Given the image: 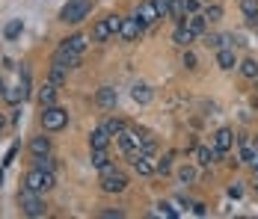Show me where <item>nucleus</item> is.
Wrapping results in <instances>:
<instances>
[{"label": "nucleus", "instance_id": "1", "mask_svg": "<svg viewBox=\"0 0 258 219\" xmlns=\"http://www.w3.org/2000/svg\"><path fill=\"white\" fill-rule=\"evenodd\" d=\"M18 204H21V213L30 219H42L48 216V201H45V193H36L30 187H21L18 193Z\"/></svg>", "mask_w": 258, "mask_h": 219}, {"label": "nucleus", "instance_id": "2", "mask_svg": "<svg viewBox=\"0 0 258 219\" xmlns=\"http://www.w3.org/2000/svg\"><path fill=\"white\" fill-rule=\"evenodd\" d=\"M128 184H131V178L122 169H116V166H107V169L101 172V178H98L101 193H110V195L125 193V190H128Z\"/></svg>", "mask_w": 258, "mask_h": 219}, {"label": "nucleus", "instance_id": "3", "mask_svg": "<svg viewBox=\"0 0 258 219\" xmlns=\"http://www.w3.org/2000/svg\"><path fill=\"white\" fill-rule=\"evenodd\" d=\"M24 187L36 190V193H51L53 187H56V175H53V172H48V169L33 166V169L24 175Z\"/></svg>", "mask_w": 258, "mask_h": 219}, {"label": "nucleus", "instance_id": "4", "mask_svg": "<svg viewBox=\"0 0 258 219\" xmlns=\"http://www.w3.org/2000/svg\"><path fill=\"white\" fill-rule=\"evenodd\" d=\"M92 12V0H69L62 9H59V21L66 24H80L83 18H89Z\"/></svg>", "mask_w": 258, "mask_h": 219}, {"label": "nucleus", "instance_id": "5", "mask_svg": "<svg viewBox=\"0 0 258 219\" xmlns=\"http://www.w3.org/2000/svg\"><path fill=\"white\" fill-rule=\"evenodd\" d=\"M66 124H69V110H66V107L53 104V107H45V110H42V127H45L48 133L62 130Z\"/></svg>", "mask_w": 258, "mask_h": 219}, {"label": "nucleus", "instance_id": "6", "mask_svg": "<svg viewBox=\"0 0 258 219\" xmlns=\"http://www.w3.org/2000/svg\"><path fill=\"white\" fill-rule=\"evenodd\" d=\"M143 33H146V24H143L137 15L122 18V30H119V39H122V42H137Z\"/></svg>", "mask_w": 258, "mask_h": 219}, {"label": "nucleus", "instance_id": "7", "mask_svg": "<svg viewBox=\"0 0 258 219\" xmlns=\"http://www.w3.org/2000/svg\"><path fill=\"white\" fill-rule=\"evenodd\" d=\"M193 154H196V163H199L202 169H211L214 163H220V160H223V151H220L217 145H196Z\"/></svg>", "mask_w": 258, "mask_h": 219}, {"label": "nucleus", "instance_id": "8", "mask_svg": "<svg viewBox=\"0 0 258 219\" xmlns=\"http://www.w3.org/2000/svg\"><path fill=\"white\" fill-rule=\"evenodd\" d=\"M131 166H134V172L137 175H143V178H149V175H155L157 172V163L149 157V154H140V151H134V154H128Z\"/></svg>", "mask_w": 258, "mask_h": 219}, {"label": "nucleus", "instance_id": "9", "mask_svg": "<svg viewBox=\"0 0 258 219\" xmlns=\"http://www.w3.org/2000/svg\"><path fill=\"white\" fill-rule=\"evenodd\" d=\"M237 160L240 163H249L252 157H255V151H258V142L249 136V133H237Z\"/></svg>", "mask_w": 258, "mask_h": 219}, {"label": "nucleus", "instance_id": "10", "mask_svg": "<svg viewBox=\"0 0 258 219\" xmlns=\"http://www.w3.org/2000/svg\"><path fill=\"white\" fill-rule=\"evenodd\" d=\"M51 62H56V65H62V68H78L80 62H83V53H72L69 48H59L53 50V59Z\"/></svg>", "mask_w": 258, "mask_h": 219}, {"label": "nucleus", "instance_id": "11", "mask_svg": "<svg viewBox=\"0 0 258 219\" xmlns=\"http://www.w3.org/2000/svg\"><path fill=\"white\" fill-rule=\"evenodd\" d=\"M234 139H237V133H234L232 127H220V130L211 136V145H217L223 154H226L229 148H234Z\"/></svg>", "mask_w": 258, "mask_h": 219}, {"label": "nucleus", "instance_id": "12", "mask_svg": "<svg viewBox=\"0 0 258 219\" xmlns=\"http://www.w3.org/2000/svg\"><path fill=\"white\" fill-rule=\"evenodd\" d=\"M140 21L146 27H152L155 21H160V15H157V6H155V0H143L140 6H137V12H134Z\"/></svg>", "mask_w": 258, "mask_h": 219}, {"label": "nucleus", "instance_id": "13", "mask_svg": "<svg viewBox=\"0 0 258 219\" xmlns=\"http://www.w3.org/2000/svg\"><path fill=\"white\" fill-rule=\"evenodd\" d=\"M196 39H199V36H196L187 24H175V30H172V42H175L178 48H190Z\"/></svg>", "mask_w": 258, "mask_h": 219}, {"label": "nucleus", "instance_id": "14", "mask_svg": "<svg viewBox=\"0 0 258 219\" xmlns=\"http://www.w3.org/2000/svg\"><path fill=\"white\" fill-rule=\"evenodd\" d=\"M113 36H116V33H113L110 21H107V18H101V21H95V27H92V36H89V39H92L95 45H104V42H110Z\"/></svg>", "mask_w": 258, "mask_h": 219}, {"label": "nucleus", "instance_id": "15", "mask_svg": "<svg viewBox=\"0 0 258 219\" xmlns=\"http://www.w3.org/2000/svg\"><path fill=\"white\" fill-rule=\"evenodd\" d=\"M116 101H119V92H116L113 86H101V89L95 92V104H98L101 110H113Z\"/></svg>", "mask_w": 258, "mask_h": 219}, {"label": "nucleus", "instance_id": "16", "mask_svg": "<svg viewBox=\"0 0 258 219\" xmlns=\"http://www.w3.org/2000/svg\"><path fill=\"white\" fill-rule=\"evenodd\" d=\"M217 53V65L223 68V71H232L234 65H237V56H234V48H220V50H214Z\"/></svg>", "mask_w": 258, "mask_h": 219}, {"label": "nucleus", "instance_id": "17", "mask_svg": "<svg viewBox=\"0 0 258 219\" xmlns=\"http://www.w3.org/2000/svg\"><path fill=\"white\" fill-rule=\"evenodd\" d=\"M89 36H83V33H75V36H69L66 42H62V48H69L72 53H86V48H89Z\"/></svg>", "mask_w": 258, "mask_h": 219}, {"label": "nucleus", "instance_id": "18", "mask_svg": "<svg viewBox=\"0 0 258 219\" xmlns=\"http://www.w3.org/2000/svg\"><path fill=\"white\" fill-rule=\"evenodd\" d=\"M110 139H113V136H110L104 127H95V130L89 133V148H92V151H104V148H110Z\"/></svg>", "mask_w": 258, "mask_h": 219}, {"label": "nucleus", "instance_id": "19", "mask_svg": "<svg viewBox=\"0 0 258 219\" xmlns=\"http://www.w3.org/2000/svg\"><path fill=\"white\" fill-rule=\"evenodd\" d=\"M184 24L190 27L196 36H205V33H208V18L202 15V12H193V15H187V18H184Z\"/></svg>", "mask_w": 258, "mask_h": 219}, {"label": "nucleus", "instance_id": "20", "mask_svg": "<svg viewBox=\"0 0 258 219\" xmlns=\"http://www.w3.org/2000/svg\"><path fill=\"white\" fill-rule=\"evenodd\" d=\"M56 92H59V86L45 83V86L39 89V107H42V110H45V107H53V104H56Z\"/></svg>", "mask_w": 258, "mask_h": 219}, {"label": "nucleus", "instance_id": "21", "mask_svg": "<svg viewBox=\"0 0 258 219\" xmlns=\"http://www.w3.org/2000/svg\"><path fill=\"white\" fill-rule=\"evenodd\" d=\"M131 98H134L137 104H152V101H155V89L146 86V83H137V86L131 89Z\"/></svg>", "mask_w": 258, "mask_h": 219}, {"label": "nucleus", "instance_id": "22", "mask_svg": "<svg viewBox=\"0 0 258 219\" xmlns=\"http://www.w3.org/2000/svg\"><path fill=\"white\" fill-rule=\"evenodd\" d=\"M240 12L249 27H258V0H240Z\"/></svg>", "mask_w": 258, "mask_h": 219}, {"label": "nucleus", "instance_id": "23", "mask_svg": "<svg viewBox=\"0 0 258 219\" xmlns=\"http://www.w3.org/2000/svg\"><path fill=\"white\" fill-rule=\"evenodd\" d=\"M178 184H184V187H190V184H196L199 181V169L196 166H190V163H184V166H178Z\"/></svg>", "mask_w": 258, "mask_h": 219}, {"label": "nucleus", "instance_id": "24", "mask_svg": "<svg viewBox=\"0 0 258 219\" xmlns=\"http://www.w3.org/2000/svg\"><path fill=\"white\" fill-rule=\"evenodd\" d=\"M101 127L107 130V133H110V136H122V133H125V130L131 127V124L125 122V119H119V116H113V119H107Z\"/></svg>", "mask_w": 258, "mask_h": 219}, {"label": "nucleus", "instance_id": "25", "mask_svg": "<svg viewBox=\"0 0 258 219\" xmlns=\"http://www.w3.org/2000/svg\"><path fill=\"white\" fill-rule=\"evenodd\" d=\"M30 154H33V157L51 154V139H48V136H33V139H30Z\"/></svg>", "mask_w": 258, "mask_h": 219}, {"label": "nucleus", "instance_id": "26", "mask_svg": "<svg viewBox=\"0 0 258 219\" xmlns=\"http://www.w3.org/2000/svg\"><path fill=\"white\" fill-rule=\"evenodd\" d=\"M66 80H69V68H62V65H56V62H51V71H48V83H53V86H66Z\"/></svg>", "mask_w": 258, "mask_h": 219}, {"label": "nucleus", "instance_id": "27", "mask_svg": "<svg viewBox=\"0 0 258 219\" xmlns=\"http://www.w3.org/2000/svg\"><path fill=\"white\" fill-rule=\"evenodd\" d=\"M237 68H240V74H243L246 80H255V77H258V59L246 56V59H240V62H237Z\"/></svg>", "mask_w": 258, "mask_h": 219}, {"label": "nucleus", "instance_id": "28", "mask_svg": "<svg viewBox=\"0 0 258 219\" xmlns=\"http://www.w3.org/2000/svg\"><path fill=\"white\" fill-rule=\"evenodd\" d=\"M202 15L208 18V24H214V21L223 18V6H220V3H205V6H202Z\"/></svg>", "mask_w": 258, "mask_h": 219}, {"label": "nucleus", "instance_id": "29", "mask_svg": "<svg viewBox=\"0 0 258 219\" xmlns=\"http://www.w3.org/2000/svg\"><path fill=\"white\" fill-rule=\"evenodd\" d=\"M92 166H95L98 172H104L107 166H113V160H110L107 148H104V151H92Z\"/></svg>", "mask_w": 258, "mask_h": 219}, {"label": "nucleus", "instance_id": "30", "mask_svg": "<svg viewBox=\"0 0 258 219\" xmlns=\"http://www.w3.org/2000/svg\"><path fill=\"white\" fill-rule=\"evenodd\" d=\"M21 30H24V24H21V18H12L9 24L3 27V36H6V39L12 42V39H18V36H21Z\"/></svg>", "mask_w": 258, "mask_h": 219}, {"label": "nucleus", "instance_id": "31", "mask_svg": "<svg viewBox=\"0 0 258 219\" xmlns=\"http://www.w3.org/2000/svg\"><path fill=\"white\" fill-rule=\"evenodd\" d=\"M205 45H208L211 50L226 48V36H220V33H205Z\"/></svg>", "mask_w": 258, "mask_h": 219}, {"label": "nucleus", "instance_id": "32", "mask_svg": "<svg viewBox=\"0 0 258 219\" xmlns=\"http://www.w3.org/2000/svg\"><path fill=\"white\" fill-rule=\"evenodd\" d=\"M172 160H175V154H172V151H166V154L157 160V172H160V175H169V172H172Z\"/></svg>", "mask_w": 258, "mask_h": 219}, {"label": "nucleus", "instance_id": "33", "mask_svg": "<svg viewBox=\"0 0 258 219\" xmlns=\"http://www.w3.org/2000/svg\"><path fill=\"white\" fill-rule=\"evenodd\" d=\"M33 160H36V166H39V169H48V172H53V169H56V157H51V154L33 157Z\"/></svg>", "mask_w": 258, "mask_h": 219}, {"label": "nucleus", "instance_id": "34", "mask_svg": "<svg viewBox=\"0 0 258 219\" xmlns=\"http://www.w3.org/2000/svg\"><path fill=\"white\" fill-rule=\"evenodd\" d=\"M181 65H184V68H190V71H193V68L199 65V59H196V53H193L190 48H184V56H181Z\"/></svg>", "mask_w": 258, "mask_h": 219}, {"label": "nucleus", "instance_id": "35", "mask_svg": "<svg viewBox=\"0 0 258 219\" xmlns=\"http://www.w3.org/2000/svg\"><path fill=\"white\" fill-rule=\"evenodd\" d=\"M155 6H157V15L160 18H169L172 15V0H155Z\"/></svg>", "mask_w": 258, "mask_h": 219}, {"label": "nucleus", "instance_id": "36", "mask_svg": "<svg viewBox=\"0 0 258 219\" xmlns=\"http://www.w3.org/2000/svg\"><path fill=\"white\" fill-rule=\"evenodd\" d=\"M157 213H160V216H166V219L178 216V210H172V204H166V201H160V204H157Z\"/></svg>", "mask_w": 258, "mask_h": 219}, {"label": "nucleus", "instance_id": "37", "mask_svg": "<svg viewBox=\"0 0 258 219\" xmlns=\"http://www.w3.org/2000/svg\"><path fill=\"white\" fill-rule=\"evenodd\" d=\"M122 18H125V15H107V21H110V27H113L116 36H119V30H122Z\"/></svg>", "mask_w": 258, "mask_h": 219}, {"label": "nucleus", "instance_id": "38", "mask_svg": "<svg viewBox=\"0 0 258 219\" xmlns=\"http://www.w3.org/2000/svg\"><path fill=\"white\" fill-rule=\"evenodd\" d=\"M184 6H187L190 15H193V12H202V0H184Z\"/></svg>", "mask_w": 258, "mask_h": 219}, {"label": "nucleus", "instance_id": "39", "mask_svg": "<svg viewBox=\"0 0 258 219\" xmlns=\"http://www.w3.org/2000/svg\"><path fill=\"white\" fill-rule=\"evenodd\" d=\"M193 213H196V216H205L208 204H205V201H193Z\"/></svg>", "mask_w": 258, "mask_h": 219}, {"label": "nucleus", "instance_id": "40", "mask_svg": "<svg viewBox=\"0 0 258 219\" xmlns=\"http://www.w3.org/2000/svg\"><path fill=\"white\" fill-rule=\"evenodd\" d=\"M101 216L104 219H122V216H125V210H104Z\"/></svg>", "mask_w": 258, "mask_h": 219}, {"label": "nucleus", "instance_id": "41", "mask_svg": "<svg viewBox=\"0 0 258 219\" xmlns=\"http://www.w3.org/2000/svg\"><path fill=\"white\" fill-rule=\"evenodd\" d=\"M229 195H232V198H240V195H243V187H240V184H232V187H229Z\"/></svg>", "mask_w": 258, "mask_h": 219}, {"label": "nucleus", "instance_id": "42", "mask_svg": "<svg viewBox=\"0 0 258 219\" xmlns=\"http://www.w3.org/2000/svg\"><path fill=\"white\" fill-rule=\"evenodd\" d=\"M249 166H252V175H255V178H258V151H255V157L249 160Z\"/></svg>", "mask_w": 258, "mask_h": 219}, {"label": "nucleus", "instance_id": "43", "mask_svg": "<svg viewBox=\"0 0 258 219\" xmlns=\"http://www.w3.org/2000/svg\"><path fill=\"white\" fill-rule=\"evenodd\" d=\"M6 124H9V119H6V116H3V113H0V133H3V130H6Z\"/></svg>", "mask_w": 258, "mask_h": 219}, {"label": "nucleus", "instance_id": "44", "mask_svg": "<svg viewBox=\"0 0 258 219\" xmlns=\"http://www.w3.org/2000/svg\"><path fill=\"white\" fill-rule=\"evenodd\" d=\"M6 95V83H3V77H0V98Z\"/></svg>", "mask_w": 258, "mask_h": 219}, {"label": "nucleus", "instance_id": "45", "mask_svg": "<svg viewBox=\"0 0 258 219\" xmlns=\"http://www.w3.org/2000/svg\"><path fill=\"white\" fill-rule=\"evenodd\" d=\"M252 190H255V195H258V178H255V184H252Z\"/></svg>", "mask_w": 258, "mask_h": 219}, {"label": "nucleus", "instance_id": "46", "mask_svg": "<svg viewBox=\"0 0 258 219\" xmlns=\"http://www.w3.org/2000/svg\"><path fill=\"white\" fill-rule=\"evenodd\" d=\"M0 184H3V169H0Z\"/></svg>", "mask_w": 258, "mask_h": 219}, {"label": "nucleus", "instance_id": "47", "mask_svg": "<svg viewBox=\"0 0 258 219\" xmlns=\"http://www.w3.org/2000/svg\"><path fill=\"white\" fill-rule=\"evenodd\" d=\"M255 92H258V77H255Z\"/></svg>", "mask_w": 258, "mask_h": 219}, {"label": "nucleus", "instance_id": "48", "mask_svg": "<svg viewBox=\"0 0 258 219\" xmlns=\"http://www.w3.org/2000/svg\"><path fill=\"white\" fill-rule=\"evenodd\" d=\"M202 3H214V0H202Z\"/></svg>", "mask_w": 258, "mask_h": 219}, {"label": "nucleus", "instance_id": "49", "mask_svg": "<svg viewBox=\"0 0 258 219\" xmlns=\"http://www.w3.org/2000/svg\"><path fill=\"white\" fill-rule=\"evenodd\" d=\"M255 33H258V27H255Z\"/></svg>", "mask_w": 258, "mask_h": 219}]
</instances>
